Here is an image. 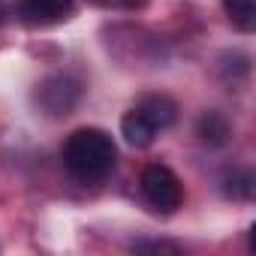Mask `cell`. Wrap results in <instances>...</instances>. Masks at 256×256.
I'll return each mask as SVG.
<instances>
[{
  "mask_svg": "<svg viewBox=\"0 0 256 256\" xmlns=\"http://www.w3.org/2000/svg\"><path fill=\"white\" fill-rule=\"evenodd\" d=\"M120 133H124V139L130 142L133 148H148L154 142V136H157V126L139 108H130L120 118Z\"/></svg>",
  "mask_w": 256,
  "mask_h": 256,
  "instance_id": "obj_6",
  "label": "cell"
},
{
  "mask_svg": "<svg viewBox=\"0 0 256 256\" xmlns=\"http://www.w3.org/2000/svg\"><path fill=\"white\" fill-rule=\"evenodd\" d=\"M102 4H118V0H102ZM124 4H130V6H133L136 0H124Z\"/></svg>",
  "mask_w": 256,
  "mask_h": 256,
  "instance_id": "obj_11",
  "label": "cell"
},
{
  "mask_svg": "<svg viewBox=\"0 0 256 256\" xmlns=\"http://www.w3.org/2000/svg\"><path fill=\"white\" fill-rule=\"evenodd\" d=\"M4 16H6V10H4V4H0V22H4Z\"/></svg>",
  "mask_w": 256,
  "mask_h": 256,
  "instance_id": "obj_12",
  "label": "cell"
},
{
  "mask_svg": "<svg viewBox=\"0 0 256 256\" xmlns=\"http://www.w3.org/2000/svg\"><path fill=\"white\" fill-rule=\"evenodd\" d=\"M64 166L70 169V175L82 184H100L114 172L118 163V148L112 142L108 133L96 130V126H84L66 136L64 142Z\"/></svg>",
  "mask_w": 256,
  "mask_h": 256,
  "instance_id": "obj_1",
  "label": "cell"
},
{
  "mask_svg": "<svg viewBox=\"0 0 256 256\" xmlns=\"http://www.w3.org/2000/svg\"><path fill=\"white\" fill-rule=\"evenodd\" d=\"M226 196L235 199V202H250L253 199V190H256V178L250 169H241V172H232L226 178Z\"/></svg>",
  "mask_w": 256,
  "mask_h": 256,
  "instance_id": "obj_9",
  "label": "cell"
},
{
  "mask_svg": "<svg viewBox=\"0 0 256 256\" xmlns=\"http://www.w3.org/2000/svg\"><path fill=\"white\" fill-rule=\"evenodd\" d=\"M196 136H199L205 145L220 148V145H226V142H229L232 126H229V120H226L220 112H205V114L196 120Z\"/></svg>",
  "mask_w": 256,
  "mask_h": 256,
  "instance_id": "obj_7",
  "label": "cell"
},
{
  "mask_svg": "<svg viewBox=\"0 0 256 256\" xmlns=\"http://www.w3.org/2000/svg\"><path fill=\"white\" fill-rule=\"evenodd\" d=\"M133 250L136 253H178V244H169V241H136Z\"/></svg>",
  "mask_w": 256,
  "mask_h": 256,
  "instance_id": "obj_10",
  "label": "cell"
},
{
  "mask_svg": "<svg viewBox=\"0 0 256 256\" xmlns=\"http://www.w3.org/2000/svg\"><path fill=\"white\" fill-rule=\"evenodd\" d=\"M72 0H18V16L28 24H54L70 18Z\"/></svg>",
  "mask_w": 256,
  "mask_h": 256,
  "instance_id": "obj_4",
  "label": "cell"
},
{
  "mask_svg": "<svg viewBox=\"0 0 256 256\" xmlns=\"http://www.w3.org/2000/svg\"><path fill=\"white\" fill-rule=\"evenodd\" d=\"M223 10L238 30L250 34L256 28V0H223Z\"/></svg>",
  "mask_w": 256,
  "mask_h": 256,
  "instance_id": "obj_8",
  "label": "cell"
},
{
  "mask_svg": "<svg viewBox=\"0 0 256 256\" xmlns=\"http://www.w3.org/2000/svg\"><path fill=\"white\" fill-rule=\"evenodd\" d=\"M139 184H142L145 202H148L154 211H160V214H172V211H178L181 202H184V187H181L178 175H175L169 166H160V163L148 166V169L142 172V181H139Z\"/></svg>",
  "mask_w": 256,
  "mask_h": 256,
  "instance_id": "obj_2",
  "label": "cell"
},
{
  "mask_svg": "<svg viewBox=\"0 0 256 256\" xmlns=\"http://www.w3.org/2000/svg\"><path fill=\"white\" fill-rule=\"evenodd\" d=\"M136 108L157 126V133H160V130H169V126L175 124V118H178V106H175L166 94H145V96L136 102Z\"/></svg>",
  "mask_w": 256,
  "mask_h": 256,
  "instance_id": "obj_5",
  "label": "cell"
},
{
  "mask_svg": "<svg viewBox=\"0 0 256 256\" xmlns=\"http://www.w3.org/2000/svg\"><path fill=\"white\" fill-rule=\"evenodd\" d=\"M82 100V84L70 76H52L36 88V102L46 114H70Z\"/></svg>",
  "mask_w": 256,
  "mask_h": 256,
  "instance_id": "obj_3",
  "label": "cell"
}]
</instances>
